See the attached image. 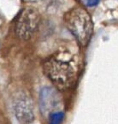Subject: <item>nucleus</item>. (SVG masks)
Here are the masks:
<instances>
[{
  "instance_id": "423d86ee",
  "label": "nucleus",
  "mask_w": 118,
  "mask_h": 124,
  "mask_svg": "<svg viewBox=\"0 0 118 124\" xmlns=\"http://www.w3.org/2000/svg\"><path fill=\"white\" fill-rule=\"evenodd\" d=\"M50 116V124H61V122H63L64 117V113L63 111H58L53 112Z\"/></svg>"
},
{
  "instance_id": "f257e3e1",
  "label": "nucleus",
  "mask_w": 118,
  "mask_h": 124,
  "mask_svg": "<svg viewBox=\"0 0 118 124\" xmlns=\"http://www.w3.org/2000/svg\"><path fill=\"white\" fill-rule=\"evenodd\" d=\"M68 29L81 46L89 43L93 34V25L89 13L80 7H76L66 13L64 16Z\"/></svg>"
},
{
  "instance_id": "39448f33",
  "label": "nucleus",
  "mask_w": 118,
  "mask_h": 124,
  "mask_svg": "<svg viewBox=\"0 0 118 124\" xmlns=\"http://www.w3.org/2000/svg\"><path fill=\"white\" fill-rule=\"evenodd\" d=\"M62 96L54 87L42 88L39 93V108L43 115H51L58 111L62 106Z\"/></svg>"
},
{
  "instance_id": "7ed1b4c3",
  "label": "nucleus",
  "mask_w": 118,
  "mask_h": 124,
  "mask_svg": "<svg viewBox=\"0 0 118 124\" xmlns=\"http://www.w3.org/2000/svg\"><path fill=\"white\" fill-rule=\"evenodd\" d=\"M39 23V12L35 8L27 6L19 13L16 18L15 27L16 34L21 39H29L38 30Z\"/></svg>"
},
{
  "instance_id": "0eeeda50",
  "label": "nucleus",
  "mask_w": 118,
  "mask_h": 124,
  "mask_svg": "<svg viewBox=\"0 0 118 124\" xmlns=\"http://www.w3.org/2000/svg\"><path fill=\"white\" fill-rule=\"evenodd\" d=\"M84 3L88 7H94L98 4L99 0H84Z\"/></svg>"
},
{
  "instance_id": "f03ea898",
  "label": "nucleus",
  "mask_w": 118,
  "mask_h": 124,
  "mask_svg": "<svg viewBox=\"0 0 118 124\" xmlns=\"http://www.w3.org/2000/svg\"><path fill=\"white\" fill-rule=\"evenodd\" d=\"M43 71L53 84L61 90L72 86L76 78L75 70L71 64L56 57H49L45 60Z\"/></svg>"
},
{
  "instance_id": "20e7f679",
  "label": "nucleus",
  "mask_w": 118,
  "mask_h": 124,
  "mask_svg": "<svg viewBox=\"0 0 118 124\" xmlns=\"http://www.w3.org/2000/svg\"><path fill=\"white\" fill-rule=\"evenodd\" d=\"M14 114L21 124H32L34 121V110L31 99L25 94H20L13 100Z\"/></svg>"
}]
</instances>
